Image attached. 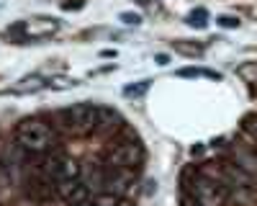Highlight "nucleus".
<instances>
[{"label":"nucleus","mask_w":257,"mask_h":206,"mask_svg":"<svg viewBox=\"0 0 257 206\" xmlns=\"http://www.w3.org/2000/svg\"><path fill=\"white\" fill-rule=\"evenodd\" d=\"M211 170H213V175L219 178V183L224 185L226 196L237 198L239 203H247V201L254 198V193H257L254 178L242 168V165H237V162H221L219 168H211Z\"/></svg>","instance_id":"obj_1"},{"label":"nucleus","mask_w":257,"mask_h":206,"mask_svg":"<svg viewBox=\"0 0 257 206\" xmlns=\"http://www.w3.org/2000/svg\"><path fill=\"white\" fill-rule=\"evenodd\" d=\"M18 144L24 147L26 152L31 155H39V152H47L52 147V142H54V132L47 121H41V119H26V121H21L18 124Z\"/></svg>","instance_id":"obj_2"},{"label":"nucleus","mask_w":257,"mask_h":206,"mask_svg":"<svg viewBox=\"0 0 257 206\" xmlns=\"http://www.w3.org/2000/svg\"><path fill=\"white\" fill-rule=\"evenodd\" d=\"M185 193H190L193 198H196L201 206H224L226 203V191L224 185L219 183V178L213 175V170H198L196 178H193V183L185 188Z\"/></svg>","instance_id":"obj_3"},{"label":"nucleus","mask_w":257,"mask_h":206,"mask_svg":"<svg viewBox=\"0 0 257 206\" xmlns=\"http://www.w3.org/2000/svg\"><path fill=\"white\" fill-rule=\"evenodd\" d=\"M57 124L70 134H90L95 132V106L77 103V106L62 109L57 114Z\"/></svg>","instance_id":"obj_4"},{"label":"nucleus","mask_w":257,"mask_h":206,"mask_svg":"<svg viewBox=\"0 0 257 206\" xmlns=\"http://www.w3.org/2000/svg\"><path fill=\"white\" fill-rule=\"evenodd\" d=\"M144 152H142V144L137 139H121L116 142L113 147L108 150V155H105V165H116V168H137V165L142 162Z\"/></svg>","instance_id":"obj_5"},{"label":"nucleus","mask_w":257,"mask_h":206,"mask_svg":"<svg viewBox=\"0 0 257 206\" xmlns=\"http://www.w3.org/2000/svg\"><path fill=\"white\" fill-rule=\"evenodd\" d=\"M137 175L132 168H116V165H105V178H103V191H108L113 196L128 198V193L134 191Z\"/></svg>","instance_id":"obj_6"},{"label":"nucleus","mask_w":257,"mask_h":206,"mask_svg":"<svg viewBox=\"0 0 257 206\" xmlns=\"http://www.w3.org/2000/svg\"><path fill=\"white\" fill-rule=\"evenodd\" d=\"M57 193L64 203L70 206H80V203H88L90 201V188L80 180H64V183H57Z\"/></svg>","instance_id":"obj_7"},{"label":"nucleus","mask_w":257,"mask_h":206,"mask_svg":"<svg viewBox=\"0 0 257 206\" xmlns=\"http://www.w3.org/2000/svg\"><path fill=\"white\" fill-rule=\"evenodd\" d=\"M116 124H118V114L113 109L95 106V132H111L116 129Z\"/></svg>","instance_id":"obj_8"},{"label":"nucleus","mask_w":257,"mask_h":206,"mask_svg":"<svg viewBox=\"0 0 257 206\" xmlns=\"http://www.w3.org/2000/svg\"><path fill=\"white\" fill-rule=\"evenodd\" d=\"M234 162L254 178L257 175V150H247V147H234Z\"/></svg>","instance_id":"obj_9"},{"label":"nucleus","mask_w":257,"mask_h":206,"mask_svg":"<svg viewBox=\"0 0 257 206\" xmlns=\"http://www.w3.org/2000/svg\"><path fill=\"white\" fill-rule=\"evenodd\" d=\"M93 206H134L128 198H121V196H113V193H108V191H103L95 201H93Z\"/></svg>","instance_id":"obj_10"},{"label":"nucleus","mask_w":257,"mask_h":206,"mask_svg":"<svg viewBox=\"0 0 257 206\" xmlns=\"http://www.w3.org/2000/svg\"><path fill=\"white\" fill-rule=\"evenodd\" d=\"M188 24H190V26H196V29H206V26H208V13H206L203 8L193 11V13L188 16Z\"/></svg>","instance_id":"obj_11"},{"label":"nucleus","mask_w":257,"mask_h":206,"mask_svg":"<svg viewBox=\"0 0 257 206\" xmlns=\"http://www.w3.org/2000/svg\"><path fill=\"white\" fill-rule=\"evenodd\" d=\"M183 77H219L216 72L211 70H201V67H188V70H180Z\"/></svg>","instance_id":"obj_12"},{"label":"nucleus","mask_w":257,"mask_h":206,"mask_svg":"<svg viewBox=\"0 0 257 206\" xmlns=\"http://www.w3.org/2000/svg\"><path fill=\"white\" fill-rule=\"evenodd\" d=\"M147 88H149V80H142L139 85H128L123 93L126 95H142V93H147Z\"/></svg>","instance_id":"obj_13"},{"label":"nucleus","mask_w":257,"mask_h":206,"mask_svg":"<svg viewBox=\"0 0 257 206\" xmlns=\"http://www.w3.org/2000/svg\"><path fill=\"white\" fill-rule=\"evenodd\" d=\"M219 24H221L224 29H237V26H239V18H234V16H221Z\"/></svg>","instance_id":"obj_14"},{"label":"nucleus","mask_w":257,"mask_h":206,"mask_svg":"<svg viewBox=\"0 0 257 206\" xmlns=\"http://www.w3.org/2000/svg\"><path fill=\"white\" fill-rule=\"evenodd\" d=\"M121 18L126 21V24H139V16H132V13H123Z\"/></svg>","instance_id":"obj_15"},{"label":"nucleus","mask_w":257,"mask_h":206,"mask_svg":"<svg viewBox=\"0 0 257 206\" xmlns=\"http://www.w3.org/2000/svg\"><path fill=\"white\" fill-rule=\"evenodd\" d=\"M139 3H142V6H147V3H149V0H139Z\"/></svg>","instance_id":"obj_16"}]
</instances>
